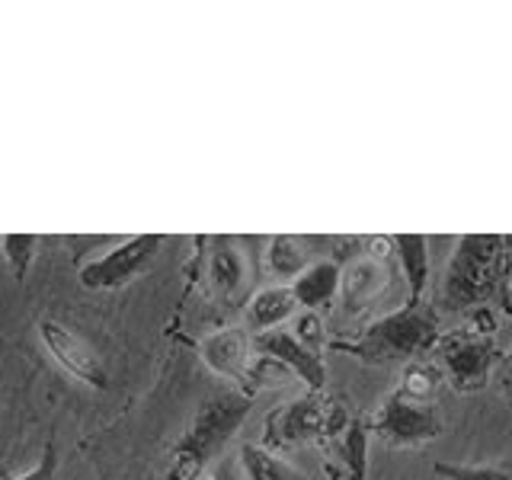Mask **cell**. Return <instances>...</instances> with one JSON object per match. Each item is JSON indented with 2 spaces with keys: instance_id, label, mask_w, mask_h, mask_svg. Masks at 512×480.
Returning a JSON list of instances; mask_svg holds the SVG:
<instances>
[{
  "instance_id": "cell-1",
  "label": "cell",
  "mask_w": 512,
  "mask_h": 480,
  "mask_svg": "<svg viewBox=\"0 0 512 480\" xmlns=\"http://www.w3.org/2000/svg\"><path fill=\"white\" fill-rule=\"evenodd\" d=\"M512 282V240L503 234H468L458 240L445 269L442 304L448 311H471L500 295Z\"/></svg>"
},
{
  "instance_id": "cell-2",
  "label": "cell",
  "mask_w": 512,
  "mask_h": 480,
  "mask_svg": "<svg viewBox=\"0 0 512 480\" xmlns=\"http://www.w3.org/2000/svg\"><path fill=\"white\" fill-rule=\"evenodd\" d=\"M436 340H439L436 308L426 301H416L375 320V324H368L352 340H340L336 349L349 352V356H356L365 365H391V362L416 359L420 352L436 346Z\"/></svg>"
},
{
  "instance_id": "cell-3",
  "label": "cell",
  "mask_w": 512,
  "mask_h": 480,
  "mask_svg": "<svg viewBox=\"0 0 512 480\" xmlns=\"http://www.w3.org/2000/svg\"><path fill=\"white\" fill-rule=\"evenodd\" d=\"M352 420L343 397H333L324 391H308L304 397L282 404L266 416L263 429V448L269 452H285V448H301L308 442L324 445L336 432Z\"/></svg>"
},
{
  "instance_id": "cell-4",
  "label": "cell",
  "mask_w": 512,
  "mask_h": 480,
  "mask_svg": "<svg viewBox=\"0 0 512 480\" xmlns=\"http://www.w3.org/2000/svg\"><path fill=\"white\" fill-rule=\"evenodd\" d=\"M250 410H253V400L247 394H234V391L202 400V407L196 410V416H192L183 439L176 442L173 455L192 458L205 468V464L237 436V429L244 426Z\"/></svg>"
},
{
  "instance_id": "cell-5",
  "label": "cell",
  "mask_w": 512,
  "mask_h": 480,
  "mask_svg": "<svg viewBox=\"0 0 512 480\" xmlns=\"http://www.w3.org/2000/svg\"><path fill=\"white\" fill-rule=\"evenodd\" d=\"M436 368L458 394L484 391L496 365L503 362V352L490 336H474L468 330H452L436 340Z\"/></svg>"
},
{
  "instance_id": "cell-6",
  "label": "cell",
  "mask_w": 512,
  "mask_h": 480,
  "mask_svg": "<svg viewBox=\"0 0 512 480\" xmlns=\"http://www.w3.org/2000/svg\"><path fill=\"white\" fill-rule=\"evenodd\" d=\"M368 432L388 448H423L442 436L445 423L436 400H413L394 391L368 420Z\"/></svg>"
},
{
  "instance_id": "cell-7",
  "label": "cell",
  "mask_w": 512,
  "mask_h": 480,
  "mask_svg": "<svg viewBox=\"0 0 512 480\" xmlns=\"http://www.w3.org/2000/svg\"><path fill=\"white\" fill-rule=\"evenodd\" d=\"M160 247H164V234H135L122 240L119 247H112L109 253L90 260L80 269L77 279L87 292H112V288H122L138 279L141 272H148Z\"/></svg>"
},
{
  "instance_id": "cell-8",
  "label": "cell",
  "mask_w": 512,
  "mask_h": 480,
  "mask_svg": "<svg viewBox=\"0 0 512 480\" xmlns=\"http://www.w3.org/2000/svg\"><path fill=\"white\" fill-rule=\"evenodd\" d=\"M39 336H42L45 349L52 352V359L74 381L87 384V388H96V391H103L106 384H109L100 356H96V349L80 333H74L71 327L58 324V320L45 317V320H39Z\"/></svg>"
},
{
  "instance_id": "cell-9",
  "label": "cell",
  "mask_w": 512,
  "mask_h": 480,
  "mask_svg": "<svg viewBox=\"0 0 512 480\" xmlns=\"http://www.w3.org/2000/svg\"><path fill=\"white\" fill-rule=\"evenodd\" d=\"M253 352L263 359H272L279 368H288L292 375H298L304 384H308V391H324L327 388V368H324V359H320V352L304 346L301 340H295L292 330H266V333H256L250 340Z\"/></svg>"
},
{
  "instance_id": "cell-10",
  "label": "cell",
  "mask_w": 512,
  "mask_h": 480,
  "mask_svg": "<svg viewBox=\"0 0 512 480\" xmlns=\"http://www.w3.org/2000/svg\"><path fill=\"white\" fill-rule=\"evenodd\" d=\"M368 420H352L336 432L330 442H324V448L333 455L330 461V477H343V480H365L368 471Z\"/></svg>"
},
{
  "instance_id": "cell-11",
  "label": "cell",
  "mask_w": 512,
  "mask_h": 480,
  "mask_svg": "<svg viewBox=\"0 0 512 480\" xmlns=\"http://www.w3.org/2000/svg\"><path fill=\"white\" fill-rule=\"evenodd\" d=\"M250 336L244 330H221L202 343V362L218 375L228 378H247V359H250Z\"/></svg>"
},
{
  "instance_id": "cell-12",
  "label": "cell",
  "mask_w": 512,
  "mask_h": 480,
  "mask_svg": "<svg viewBox=\"0 0 512 480\" xmlns=\"http://www.w3.org/2000/svg\"><path fill=\"white\" fill-rule=\"evenodd\" d=\"M340 266L333 263H314L304 272H298L295 282L288 285L295 295V304L298 308H308V311H317V308H327L333 301V295L340 292Z\"/></svg>"
},
{
  "instance_id": "cell-13",
  "label": "cell",
  "mask_w": 512,
  "mask_h": 480,
  "mask_svg": "<svg viewBox=\"0 0 512 480\" xmlns=\"http://www.w3.org/2000/svg\"><path fill=\"white\" fill-rule=\"evenodd\" d=\"M295 295L288 285H272L263 288L260 295H253V301L247 304V327L256 333H266V330H276L282 320H288L295 314Z\"/></svg>"
},
{
  "instance_id": "cell-14",
  "label": "cell",
  "mask_w": 512,
  "mask_h": 480,
  "mask_svg": "<svg viewBox=\"0 0 512 480\" xmlns=\"http://www.w3.org/2000/svg\"><path fill=\"white\" fill-rule=\"evenodd\" d=\"M394 250L400 256V266H404L407 288H410V301L407 304L423 301L426 282H429V247H426V237L423 234H400V237H394Z\"/></svg>"
},
{
  "instance_id": "cell-15",
  "label": "cell",
  "mask_w": 512,
  "mask_h": 480,
  "mask_svg": "<svg viewBox=\"0 0 512 480\" xmlns=\"http://www.w3.org/2000/svg\"><path fill=\"white\" fill-rule=\"evenodd\" d=\"M240 471L244 480H308L295 464L263 445H240Z\"/></svg>"
},
{
  "instance_id": "cell-16",
  "label": "cell",
  "mask_w": 512,
  "mask_h": 480,
  "mask_svg": "<svg viewBox=\"0 0 512 480\" xmlns=\"http://www.w3.org/2000/svg\"><path fill=\"white\" fill-rule=\"evenodd\" d=\"M208 269H212V282L221 295H234L240 285H244V256H240V250L234 244H228V240H221V244H215L212 250V263H208Z\"/></svg>"
},
{
  "instance_id": "cell-17",
  "label": "cell",
  "mask_w": 512,
  "mask_h": 480,
  "mask_svg": "<svg viewBox=\"0 0 512 480\" xmlns=\"http://www.w3.org/2000/svg\"><path fill=\"white\" fill-rule=\"evenodd\" d=\"M432 474H439L442 480H512V455L490 461V464H448L439 461L432 464Z\"/></svg>"
},
{
  "instance_id": "cell-18",
  "label": "cell",
  "mask_w": 512,
  "mask_h": 480,
  "mask_svg": "<svg viewBox=\"0 0 512 480\" xmlns=\"http://www.w3.org/2000/svg\"><path fill=\"white\" fill-rule=\"evenodd\" d=\"M442 372L436 365L429 362H410L404 368V375H400V394H407L413 400H432V394H436V388L442 384Z\"/></svg>"
},
{
  "instance_id": "cell-19",
  "label": "cell",
  "mask_w": 512,
  "mask_h": 480,
  "mask_svg": "<svg viewBox=\"0 0 512 480\" xmlns=\"http://www.w3.org/2000/svg\"><path fill=\"white\" fill-rule=\"evenodd\" d=\"M381 266L378 263H359L349 269L346 276V298H349V308H356V304H365L372 301L378 292H381Z\"/></svg>"
},
{
  "instance_id": "cell-20",
  "label": "cell",
  "mask_w": 512,
  "mask_h": 480,
  "mask_svg": "<svg viewBox=\"0 0 512 480\" xmlns=\"http://www.w3.org/2000/svg\"><path fill=\"white\" fill-rule=\"evenodd\" d=\"M0 250H4V256H7L13 276L23 282L32 256H36V250H39V237L36 234H4L0 237Z\"/></svg>"
},
{
  "instance_id": "cell-21",
  "label": "cell",
  "mask_w": 512,
  "mask_h": 480,
  "mask_svg": "<svg viewBox=\"0 0 512 480\" xmlns=\"http://www.w3.org/2000/svg\"><path fill=\"white\" fill-rule=\"evenodd\" d=\"M269 266L276 276H298V269L304 266V256L292 237H276L269 250Z\"/></svg>"
},
{
  "instance_id": "cell-22",
  "label": "cell",
  "mask_w": 512,
  "mask_h": 480,
  "mask_svg": "<svg viewBox=\"0 0 512 480\" xmlns=\"http://www.w3.org/2000/svg\"><path fill=\"white\" fill-rule=\"evenodd\" d=\"M295 340H301L304 346H311V349L320 352V346H324V320H320L314 311H308L304 317H298Z\"/></svg>"
},
{
  "instance_id": "cell-23",
  "label": "cell",
  "mask_w": 512,
  "mask_h": 480,
  "mask_svg": "<svg viewBox=\"0 0 512 480\" xmlns=\"http://www.w3.org/2000/svg\"><path fill=\"white\" fill-rule=\"evenodd\" d=\"M202 464H196L192 458H183V455H173L170 464L164 471H160L154 480H199L202 477Z\"/></svg>"
},
{
  "instance_id": "cell-24",
  "label": "cell",
  "mask_w": 512,
  "mask_h": 480,
  "mask_svg": "<svg viewBox=\"0 0 512 480\" xmlns=\"http://www.w3.org/2000/svg\"><path fill=\"white\" fill-rule=\"evenodd\" d=\"M55 477H58V448H55V442H48L42 458L36 461V468L13 477V480H55Z\"/></svg>"
},
{
  "instance_id": "cell-25",
  "label": "cell",
  "mask_w": 512,
  "mask_h": 480,
  "mask_svg": "<svg viewBox=\"0 0 512 480\" xmlns=\"http://www.w3.org/2000/svg\"><path fill=\"white\" fill-rule=\"evenodd\" d=\"M496 381H500V388L512 400V356H503V362L496 365Z\"/></svg>"
},
{
  "instance_id": "cell-26",
  "label": "cell",
  "mask_w": 512,
  "mask_h": 480,
  "mask_svg": "<svg viewBox=\"0 0 512 480\" xmlns=\"http://www.w3.org/2000/svg\"><path fill=\"white\" fill-rule=\"evenodd\" d=\"M506 304H509V314H512V282H509V301Z\"/></svg>"
}]
</instances>
